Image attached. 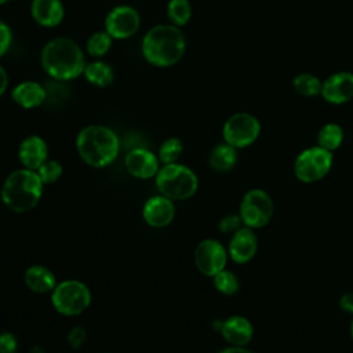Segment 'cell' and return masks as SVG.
Masks as SVG:
<instances>
[{"label":"cell","mask_w":353,"mask_h":353,"mask_svg":"<svg viewBox=\"0 0 353 353\" xmlns=\"http://www.w3.org/2000/svg\"><path fill=\"white\" fill-rule=\"evenodd\" d=\"M76 148L84 163L99 168L110 164L117 157L120 142L110 128L88 125L79 132Z\"/></svg>","instance_id":"6da1fadb"},{"label":"cell","mask_w":353,"mask_h":353,"mask_svg":"<svg viewBox=\"0 0 353 353\" xmlns=\"http://www.w3.org/2000/svg\"><path fill=\"white\" fill-rule=\"evenodd\" d=\"M43 181L33 170L11 172L1 188V200L14 212H26L37 205L43 193Z\"/></svg>","instance_id":"7a4b0ae2"},{"label":"cell","mask_w":353,"mask_h":353,"mask_svg":"<svg viewBox=\"0 0 353 353\" xmlns=\"http://www.w3.org/2000/svg\"><path fill=\"white\" fill-rule=\"evenodd\" d=\"M185 51V37L171 25H159L150 29L142 41L145 58L156 66L176 63Z\"/></svg>","instance_id":"3957f363"},{"label":"cell","mask_w":353,"mask_h":353,"mask_svg":"<svg viewBox=\"0 0 353 353\" xmlns=\"http://www.w3.org/2000/svg\"><path fill=\"white\" fill-rule=\"evenodd\" d=\"M44 70L59 80L77 77L84 69V57L80 47L65 37L51 40L41 52Z\"/></svg>","instance_id":"277c9868"},{"label":"cell","mask_w":353,"mask_h":353,"mask_svg":"<svg viewBox=\"0 0 353 353\" xmlns=\"http://www.w3.org/2000/svg\"><path fill=\"white\" fill-rule=\"evenodd\" d=\"M156 186L163 196L171 200H185L196 193L199 179L189 167L171 163L164 164L157 171Z\"/></svg>","instance_id":"5b68a950"},{"label":"cell","mask_w":353,"mask_h":353,"mask_svg":"<svg viewBox=\"0 0 353 353\" xmlns=\"http://www.w3.org/2000/svg\"><path fill=\"white\" fill-rule=\"evenodd\" d=\"M51 301L58 313L63 316H77L88 307L91 292L88 287L79 280H65L52 290Z\"/></svg>","instance_id":"8992f818"},{"label":"cell","mask_w":353,"mask_h":353,"mask_svg":"<svg viewBox=\"0 0 353 353\" xmlns=\"http://www.w3.org/2000/svg\"><path fill=\"white\" fill-rule=\"evenodd\" d=\"M332 154L331 152L313 146L305 149L294 163V174L303 183H313L323 179L331 170Z\"/></svg>","instance_id":"52a82bcc"},{"label":"cell","mask_w":353,"mask_h":353,"mask_svg":"<svg viewBox=\"0 0 353 353\" xmlns=\"http://www.w3.org/2000/svg\"><path fill=\"white\" fill-rule=\"evenodd\" d=\"M273 210V201L265 190L251 189L244 194L240 203L239 215L241 216L244 226L259 229L270 222Z\"/></svg>","instance_id":"ba28073f"},{"label":"cell","mask_w":353,"mask_h":353,"mask_svg":"<svg viewBox=\"0 0 353 353\" xmlns=\"http://www.w3.org/2000/svg\"><path fill=\"white\" fill-rule=\"evenodd\" d=\"M261 125L258 120L248 113L233 114L223 125L225 142L233 148H245L259 135Z\"/></svg>","instance_id":"9c48e42d"},{"label":"cell","mask_w":353,"mask_h":353,"mask_svg":"<svg viewBox=\"0 0 353 353\" xmlns=\"http://www.w3.org/2000/svg\"><path fill=\"white\" fill-rule=\"evenodd\" d=\"M194 265L200 273L214 277L225 269L228 252L225 247L214 239H205L199 243L194 250Z\"/></svg>","instance_id":"30bf717a"},{"label":"cell","mask_w":353,"mask_h":353,"mask_svg":"<svg viewBox=\"0 0 353 353\" xmlns=\"http://www.w3.org/2000/svg\"><path fill=\"white\" fill-rule=\"evenodd\" d=\"M139 28L138 12L127 6H120L112 10L106 18V32L116 39L132 36Z\"/></svg>","instance_id":"8fae6325"},{"label":"cell","mask_w":353,"mask_h":353,"mask_svg":"<svg viewBox=\"0 0 353 353\" xmlns=\"http://www.w3.org/2000/svg\"><path fill=\"white\" fill-rule=\"evenodd\" d=\"M258 250V240L254 233V229L248 226H241L237 232L233 233L229 247H228V254L236 263H247L250 262Z\"/></svg>","instance_id":"7c38bea8"},{"label":"cell","mask_w":353,"mask_h":353,"mask_svg":"<svg viewBox=\"0 0 353 353\" xmlns=\"http://www.w3.org/2000/svg\"><path fill=\"white\" fill-rule=\"evenodd\" d=\"M175 207L171 199L160 194L146 200L142 208L145 222L152 228H164L174 219Z\"/></svg>","instance_id":"4fadbf2b"},{"label":"cell","mask_w":353,"mask_h":353,"mask_svg":"<svg viewBox=\"0 0 353 353\" xmlns=\"http://www.w3.org/2000/svg\"><path fill=\"white\" fill-rule=\"evenodd\" d=\"M159 159L149 150L143 148H135L130 150L125 156V168L127 171L141 179H148L156 176L159 168Z\"/></svg>","instance_id":"5bb4252c"},{"label":"cell","mask_w":353,"mask_h":353,"mask_svg":"<svg viewBox=\"0 0 353 353\" xmlns=\"http://www.w3.org/2000/svg\"><path fill=\"white\" fill-rule=\"evenodd\" d=\"M221 334L232 346L244 347L254 336V327L248 319L243 316H232L222 323Z\"/></svg>","instance_id":"9a60e30c"},{"label":"cell","mask_w":353,"mask_h":353,"mask_svg":"<svg viewBox=\"0 0 353 353\" xmlns=\"http://www.w3.org/2000/svg\"><path fill=\"white\" fill-rule=\"evenodd\" d=\"M323 97L332 103H342L353 97V74L336 73L325 80L321 87Z\"/></svg>","instance_id":"2e32d148"},{"label":"cell","mask_w":353,"mask_h":353,"mask_svg":"<svg viewBox=\"0 0 353 353\" xmlns=\"http://www.w3.org/2000/svg\"><path fill=\"white\" fill-rule=\"evenodd\" d=\"M47 143L37 135L25 138L18 150V156L23 167L33 171H36L47 160Z\"/></svg>","instance_id":"e0dca14e"},{"label":"cell","mask_w":353,"mask_h":353,"mask_svg":"<svg viewBox=\"0 0 353 353\" xmlns=\"http://www.w3.org/2000/svg\"><path fill=\"white\" fill-rule=\"evenodd\" d=\"M23 280L29 290L39 294H46L50 291L52 292V290L57 287V280L54 273L48 268L41 265H33L28 268L25 272Z\"/></svg>","instance_id":"ac0fdd59"},{"label":"cell","mask_w":353,"mask_h":353,"mask_svg":"<svg viewBox=\"0 0 353 353\" xmlns=\"http://www.w3.org/2000/svg\"><path fill=\"white\" fill-rule=\"evenodd\" d=\"M32 15L43 26H55L63 18V7L59 0H33Z\"/></svg>","instance_id":"d6986e66"},{"label":"cell","mask_w":353,"mask_h":353,"mask_svg":"<svg viewBox=\"0 0 353 353\" xmlns=\"http://www.w3.org/2000/svg\"><path fill=\"white\" fill-rule=\"evenodd\" d=\"M44 88L34 81H23L17 85L12 91V99L22 108H34L44 102L46 99Z\"/></svg>","instance_id":"ffe728a7"},{"label":"cell","mask_w":353,"mask_h":353,"mask_svg":"<svg viewBox=\"0 0 353 353\" xmlns=\"http://www.w3.org/2000/svg\"><path fill=\"white\" fill-rule=\"evenodd\" d=\"M237 161L236 148L229 143L216 145L208 156L210 167L216 172H228L230 171Z\"/></svg>","instance_id":"44dd1931"},{"label":"cell","mask_w":353,"mask_h":353,"mask_svg":"<svg viewBox=\"0 0 353 353\" xmlns=\"http://www.w3.org/2000/svg\"><path fill=\"white\" fill-rule=\"evenodd\" d=\"M342 139H343V131L338 124H325L320 130L317 137L319 146L328 152H332L336 148H339V145L342 143Z\"/></svg>","instance_id":"7402d4cb"},{"label":"cell","mask_w":353,"mask_h":353,"mask_svg":"<svg viewBox=\"0 0 353 353\" xmlns=\"http://www.w3.org/2000/svg\"><path fill=\"white\" fill-rule=\"evenodd\" d=\"M84 73L90 83L99 85V87H105V85L110 84L113 80L112 69L103 62L90 63L88 66L84 68Z\"/></svg>","instance_id":"603a6c76"},{"label":"cell","mask_w":353,"mask_h":353,"mask_svg":"<svg viewBox=\"0 0 353 353\" xmlns=\"http://www.w3.org/2000/svg\"><path fill=\"white\" fill-rule=\"evenodd\" d=\"M214 285L223 295H234L240 288L237 276L225 269L214 276Z\"/></svg>","instance_id":"cb8c5ba5"},{"label":"cell","mask_w":353,"mask_h":353,"mask_svg":"<svg viewBox=\"0 0 353 353\" xmlns=\"http://www.w3.org/2000/svg\"><path fill=\"white\" fill-rule=\"evenodd\" d=\"M183 150V145L178 138H168L163 142L159 150V160L163 164H171L176 163L181 153Z\"/></svg>","instance_id":"d4e9b609"},{"label":"cell","mask_w":353,"mask_h":353,"mask_svg":"<svg viewBox=\"0 0 353 353\" xmlns=\"http://www.w3.org/2000/svg\"><path fill=\"white\" fill-rule=\"evenodd\" d=\"M294 87L299 94L306 97H313L321 91L323 84L313 74H299L294 80Z\"/></svg>","instance_id":"484cf974"},{"label":"cell","mask_w":353,"mask_h":353,"mask_svg":"<svg viewBox=\"0 0 353 353\" xmlns=\"http://www.w3.org/2000/svg\"><path fill=\"white\" fill-rule=\"evenodd\" d=\"M112 44V36L106 32H97L94 33L87 41V51L94 57H102Z\"/></svg>","instance_id":"4316f807"},{"label":"cell","mask_w":353,"mask_h":353,"mask_svg":"<svg viewBox=\"0 0 353 353\" xmlns=\"http://www.w3.org/2000/svg\"><path fill=\"white\" fill-rule=\"evenodd\" d=\"M192 10L188 0H171L168 4V17L176 25H185L190 18Z\"/></svg>","instance_id":"83f0119b"},{"label":"cell","mask_w":353,"mask_h":353,"mask_svg":"<svg viewBox=\"0 0 353 353\" xmlns=\"http://www.w3.org/2000/svg\"><path fill=\"white\" fill-rule=\"evenodd\" d=\"M36 172L39 174L40 179L43 181V183H54L59 179V176L62 175V165L61 163H58L57 160H46L37 170Z\"/></svg>","instance_id":"f1b7e54d"},{"label":"cell","mask_w":353,"mask_h":353,"mask_svg":"<svg viewBox=\"0 0 353 353\" xmlns=\"http://www.w3.org/2000/svg\"><path fill=\"white\" fill-rule=\"evenodd\" d=\"M243 221L239 214H228L219 222V230L222 233H234L241 228Z\"/></svg>","instance_id":"f546056e"},{"label":"cell","mask_w":353,"mask_h":353,"mask_svg":"<svg viewBox=\"0 0 353 353\" xmlns=\"http://www.w3.org/2000/svg\"><path fill=\"white\" fill-rule=\"evenodd\" d=\"M18 347V341L14 334L3 332L0 334V353H15Z\"/></svg>","instance_id":"4dcf8cb0"},{"label":"cell","mask_w":353,"mask_h":353,"mask_svg":"<svg viewBox=\"0 0 353 353\" xmlns=\"http://www.w3.org/2000/svg\"><path fill=\"white\" fill-rule=\"evenodd\" d=\"M11 44V32L6 23L0 21V57L8 50Z\"/></svg>","instance_id":"1f68e13d"},{"label":"cell","mask_w":353,"mask_h":353,"mask_svg":"<svg viewBox=\"0 0 353 353\" xmlns=\"http://www.w3.org/2000/svg\"><path fill=\"white\" fill-rule=\"evenodd\" d=\"M85 339V331L80 327H76L73 328L70 332H69V336H68V341L69 343L74 347V349H79V346L84 342Z\"/></svg>","instance_id":"d6a6232c"},{"label":"cell","mask_w":353,"mask_h":353,"mask_svg":"<svg viewBox=\"0 0 353 353\" xmlns=\"http://www.w3.org/2000/svg\"><path fill=\"white\" fill-rule=\"evenodd\" d=\"M339 306L347 312V313H353V292H347L345 294L341 301H339Z\"/></svg>","instance_id":"836d02e7"},{"label":"cell","mask_w":353,"mask_h":353,"mask_svg":"<svg viewBox=\"0 0 353 353\" xmlns=\"http://www.w3.org/2000/svg\"><path fill=\"white\" fill-rule=\"evenodd\" d=\"M7 88V73L6 70L0 66V97L3 95V92Z\"/></svg>","instance_id":"e575fe53"},{"label":"cell","mask_w":353,"mask_h":353,"mask_svg":"<svg viewBox=\"0 0 353 353\" xmlns=\"http://www.w3.org/2000/svg\"><path fill=\"white\" fill-rule=\"evenodd\" d=\"M219 353H252L251 350L245 349V347H240V346H232V347H228V349H223L221 350Z\"/></svg>","instance_id":"d590c367"},{"label":"cell","mask_w":353,"mask_h":353,"mask_svg":"<svg viewBox=\"0 0 353 353\" xmlns=\"http://www.w3.org/2000/svg\"><path fill=\"white\" fill-rule=\"evenodd\" d=\"M350 336H352V339H353V320H352V323H350Z\"/></svg>","instance_id":"8d00e7d4"},{"label":"cell","mask_w":353,"mask_h":353,"mask_svg":"<svg viewBox=\"0 0 353 353\" xmlns=\"http://www.w3.org/2000/svg\"><path fill=\"white\" fill-rule=\"evenodd\" d=\"M6 1H8V0H0V4H3V3H6Z\"/></svg>","instance_id":"74e56055"}]
</instances>
